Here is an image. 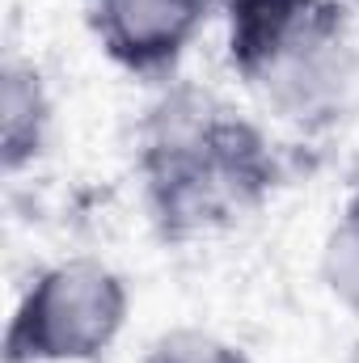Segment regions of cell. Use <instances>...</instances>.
<instances>
[{"label":"cell","instance_id":"obj_6","mask_svg":"<svg viewBox=\"0 0 359 363\" xmlns=\"http://www.w3.org/2000/svg\"><path fill=\"white\" fill-rule=\"evenodd\" d=\"M55 101L34 60L9 55L0 68V165L9 178L38 165L51 148Z\"/></svg>","mask_w":359,"mask_h":363},{"label":"cell","instance_id":"obj_1","mask_svg":"<svg viewBox=\"0 0 359 363\" xmlns=\"http://www.w3.org/2000/svg\"><path fill=\"white\" fill-rule=\"evenodd\" d=\"M136 178L153 233L194 245L254 220L283 186V157L250 114L170 85L136 127Z\"/></svg>","mask_w":359,"mask_h":363},{"label":"cell","instance_id":"obj_7","mask_svg":"<svg viewBox=\"0 0 359 363\" xmlns=\"http://www.w3.org/2000/svg\"><path fill=\"white\" fill-rule=\"evenodd\" d=\"M317 274L326 296L359 317V186L347 190L343 207L334 211L326 237H321V254H317Z\"/></svg>","mask_w":359,"mask_h":363},{"label":"cell","instance_id":"obj_2","mask_svg":"<svg viewBox=\"0 0 359 363\" xmlns=\"http://www.w3.org/2000/svg\"><path fill=\"white\" fill-rule=\"evenodd\" d=\"M131 317L127 279L101 258H64L34 274L13 304L4 363H97Z\"/></svg>","mask_w":359,"mask_h":363},{"label":"cell","instance_id":"obj_9","mask_svg":"<svg viewBox=\"0 0 359 363\" xmlns=\"http://www.w3.org/2000/svg\"><path fill=\"white\" fill-rule=\"evenodd\" d=\"M347 363H359V342H355V351H351V359H347Z\"/></svg>","mask_w":359,"mask_h":363},{"label":"cell","instance_id":"obj_8","mask_svg":"<svg viewBox=\"0 0 359 363\" xmlns=\"http://www.w3.org/2000/svg\"><path fill=\"white\" fill-rule=\"evenodd\" d=\"M140 363H254V355L207 325H170L144 347Z\"/></svg>","mask_w":359,"mask_h":363},{"label":"cell","instance_id":"obj_3","mask_svg":"<svg viewBox=\"0 0 359 363\" xmlns=\"http://www.w3.org/2000/svg\"><path fill=\"white\" fill-rule=\"evenodd\" d=\"M245 89L287 131L304 140L330 135L351 114L359 93V38L351 0L330 4L254 81H245Z\"/></svg>","mask_w":359,"mask_h":363},{"label":"cell","instance_id":"obj_4","mask_svg":"<svg viewBox=\"0 0 359 363\" xmlns=\"http://www.w3.org/2000/svg\"><path fill=\"white\" fill-rule=\"evenodd\" d=\"M216 9V0H89V26L114 68L140 81H165Z\"/></svg>","mask_w":359,"mask_h":363},{"label":"cell","instance_id":"obj_5","mask_svg":"<svg viewBox=\"0 0 359 363\" xmlns=\"http://www.w3.org/2000/svg\"><path fill=\"white\" fill-rule=\"evenodd\" d=\"M338 0H220L224 60L245 85Z\"/></svg>","mask_w":359,"mask_h":363},{"label":"cell","instance_id":"obj_10","mask_svg":"<svg viewBox=\"0 0 359 363\" xmlns=\"http://www.w3.org/2000/svg\"><path fill=\"white\" fill-rule=\"evenodd\" d=\"M216 4H220V0H216Z\"/></svg>","mask_w":359,"mask_h":363}]
</instances>
